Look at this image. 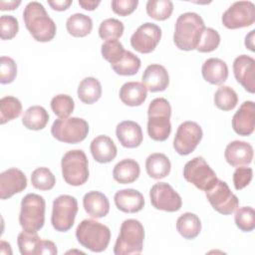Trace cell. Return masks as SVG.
I'll use <instances>...</instances> for the list:
<instances>
[{"instance_id": "obj_51", "label": "cell", "mask_w": 255, "mask_h": 255, "mask_svg": "<svg viewBox=\"0 0 255 255\" xmlns=\"http://www.w3.org/2000/svg\"><path fill=\"white\" fill-rule=\"evenodd\" d=\"M21 4L20 0H11V1H0V9L1 10H14L15 8H17L19 5Z\"/></svg>"}, {"instance_id": "obj_23", "label": "cell", "mask_w": 255, "mask_h": 255, "mask_svg": "<svg viewBox=\"0 0 255 255\" xmlns=\"http://www.w3.org/2000/svg\"><path fill=\"white\" fill-rule=\"evenodd\" d=\"M91 153L94 159L100 163H108L115 159L117 156V146L113 139L108 135L96 136L90 145Z\"/></svg>"}, {"instance_id": "obj_43", "label": "cell", "mask_w": 255, "mask_h": 255, "mask_svg": "<svg viewBox=\"0 0 255 255\" xmlns=\"http://www.w3.org/2000/svg\"><path fill=\"white\" fill-rule=\"evenodd\" d=\"M236 226L243 232H250L255 228V212L250 206H243L236 210L234 216Z\"/></svg>"}, {"instance_id": "obj_29", "label": "cell", "mask_w": 255, "mask_h": 255, "mask_svg": "<svg viewBox=\"0 0 255 255\" xmlns=\"http://www.w3.org/2000/svg\"><path fill=\"white\" fill-rule=\"evenodd\" d=\"M176 230L183 238L194 239L201 231V221L196 214L185 212L177 218Z\"/></svg>"}, {"instance_id": "obj_32", "label": "cell", "mask_w": 255, "mask_h": 255, "mask_svg": "<svg viewBox=\"0 0 255 255\" xmlns=\"http://www.w3.org/2000/svg\"><path fill=\"white\" fill-rule=\"evenodd\" d=\"M66 28L73 37H85L92 32L93 20L83 13H75L67 19Z\"/></svg>"}, {"instance_id": "obj_40", "label": "cell", "mask_w": 255, "mask_h": 255, "mask_svg": "<svg viewBox=\"0 0 255 255\" xmlns=\"http://www.w3.org/2000/svg\"><path fill=\"white\" fill-rule=\"evenodd\" d=\"M75 102L69 95L59 94L51 100V109L60 119L68 118L74 111Z\"/></svg>"}, {"instance_id": "obj_45", "label": "cell", "mask_w": 255, "mask_h": 255, "mask_svg": "<svg viewBox=\"0 0 255 255\" xmlns=\"http://www.w3.org/2000/svg\"><path fill=\"white\" fill-rule=\"evenodd\" d=\"M19 31L18 20L12 15H2L0 18V37L2 40L14 38Z\"/></svg>"}, {"instance_id": "obj_10", "label": "cell", "mask_w": 255, "mask_h": 255, "mask_svg": "<svg viewBox=\"0 0 255 255\" xmlns=\"http://www.w3.org/2000/svg\"><path fill=\"white\" fill-rule=\"evenodd\" d=\"M183 177L203 191L210 189L218 180L216 173L202 156H196L185 163Z\"/></svg>"}, {"instance_id": "obj_34", "label": "cell", "mask_w": 255, "mask_h": 255, "mask_svg": "<svg viewBox=\"0 0 255 255\" xmlns=\"http://www.w3.org/2000/svg\"><path fill=\"white\" fill-rule=\"evenodd\" d=\"M140 60L130 51H126L123 59L117 64L111 65L116 74L121 76H132L135 75L140 68Z\"/></svg>"}, {"instance_id": "obj_4", "label": "cell", "mask_w": 255, "mask_h": 255, "mask_svg": "<svg viewBox=\"0 0 255 255\" xmlns=\"http://www.w3.org/2000/svg\"><path fill=\"white\" fill-rule=\"evenodd\" d=\"M78 242L92 252H103L111 240L110 228L97 220L84 219L76 229Z\"/></svg>"}, {"instance_id": "obj_5", "label": "cell", "mask_w": 255, "mask_h": 255, "mask_svg": "<svg viewBox=\"0 0 255 255\" xmlns=\"http://www.w3.org/2000/svg\"><path fill=\"white\" fill-rule=\"evenodd\" d=\"M144 228L136 219L125 220L120 229V234L114 246L116 255L139 254L142 251Z\"/></svg>"}, {"instance_id": "obj_36", "label": "cell", "mask_w": 255, "mask_h": 255, "mask_svg": "<svg viewBox=\"0 0 255 255\" xmlns=\"http://www.w3.org/2000/svg\"><path fill=\"white\" fill-rule=\"evenodd\" d=\"M238 103L236 92L229 86H221L214 94V104L222 111L233 110Z\"/></svg>"}, {"instance_id": "obj_38", "label": "cell", "mask_w": 255, "mask_h": 255, "mask_svg": "<svg viewBox=\"0 0 255 255\" xmlns=\"http://www.w3.org/2000/svg\"><path fill=\"white\" fill-rule=\"evenodd\" d=\"M124 24L116 18H108L101 22L99 27V36L103 40H117L124 33Z\"/></svg>"}, {"instance_id": "obj_8", "label": "cell", "mask_w": 255, "mask_h": 255, "mask_svg": "<svg viewBox=\"0 0 255 255\" xmlns=\"http://www.w3.org/2000/svg\"><path fill=\"white\" fill-rule=\"evenodd\" d=\"M52 135L59 141L78 143L83 141L89 133L88 123L81 118L57 119L51 128Z\"/></svg>"}, {"instance_id": "obj_20", "label": "cell", "mask_w": 255, "mask_h": 255, "mask_svg": "<svg viewBox=\"0 0 255 255\" xmlns=\"http://www.w3.org/2000/svg\"><path fill=\"white\" fill-rule=\"evenodd\" d=\"M142 84L151 93L164 91L169 84V76L166 69L159 64L148 65L141 77Z\"/></svg>"}, {"instance_id": "obj_35", "label": "cell", "mask_w": 255, "mask_h": 255, "mask_svg": "<svg viewBox=\"0 0 255 255\" xmlns=\"http://www.w3.org/2000/svg\"><path fill=\"white\" fill-rule=\"evenodd\" d=\"M41 240L42 239L37 232H28L23 230L17 237L20 253L22 255H38Z\"/></svg>"}, {"instance_id": "obj_46", "label": "cell", "mask_w": 255, "mask_h": 255, "mask_svg": "<svg viewBox=\"0 0 255 255\" xmlns=\"http://www.w3.org/2000/svg\"><path fill=\"white\" fill-rule=\"evenodd\" d=\"M253 176V170L251 167L247 166H238L234 173H233V184L236 190L243 189L245 186H247Z\"/></svg>"}, {"instance_id": "obj_9", "label": "cell", "mask_w": 255, "mask_h": 255, "mask_svg": "<svg viewBox=\"0 0 255 255\" xmlns=\"http://www.w3.org/2000/svg\"><path fill=\"white\" fill-rule=\"evenodd\" d=\"M78 212L77 199L68 194L58 196L53 201L51 223L56 231L67 232L74 225Z\"/></svg>"}, {"instance_id": "obj_53", "label": "cell", "mask_w": 255, "mask_h": 255, "mask_svg": "<svg viewBox=\"0 0 255 255\" xmlns=\"http://www.w3.org/2000/svg\"><path fill=\"white\" fill-rule=\"evenodd\" d=\"M0 253L1 254H12L11 246L8 242L2 240L0 243Z\"/></svg>"}, {"instance_id": "obj_19", "label": "cell", "mask_w": 255, "mask_h": 255, "mask_svg": "<svg viewBox=\"0 0 255 255\" xmlns=\"http://www.w3.org/2000/svg\"><path fill=\"white\" fill-rule=\"evenodd\" d=\"M253 147L250 143L242 140L229 142L224 151V157L231 166H242L252 162Z\"/></svg>"}, {"instance_id": "obj_13", "label": "cell", "mask_w": 255, "mask_h": 255, "mask_svg": "<svg viewBox=\"0 0 255 255\" xmlns=\"http://www.w3.org/2000/svg\"><path fill=\"white\" fill-rule=\"evenodd\" d=\"M222 24L228 29L251 26L255 21V5L251 1L234 2L222 15Z\"/></svg>"}, {"instance_id": "obj_50", "label": "cell", "mask_w": 255, "mask_h": 255, "mask_svg": "<svg viewBox=\"0 0 255 255\" xmlns=\"http://www.w3.org/2000/svg\"><path fill=\"white\" fill-rule=\"evenodd\" d=\"M101 1H95V0H79V5L85 9V10H95L99 5Z\"/></svg>"}, {"instance_id": "obj_22", "label": "cell", "mask_w": 255, "mask_h": 255, "mask_svg": "<svg viewBox=\"0 0 255 255\" xmlns=\"http://www.w3.org/2000/svg\"><path fill=\"white\" fill-rule=\"evenodd\" d=\"M116 135L120 143L128 148H134L140 145L143 139L140 126L132 121H124L117 126Z\"/></svg>"}, {"instance_id": "obj_48", "label": "cell", "mask_w": 255, "mask_h": 255, "mask_svg": "<svg viewBox=\"0 0 255 255\" xmlns=\"http://www.w3.org/2000/svg\"><path fill=\"white\" fill-rule=\"evenodd\" d=\"M58 253L57 246L55 245L54 242L50 240H41L39 250H38V255L39 254H49V255H55Z\"/></svg>"}, {"instance_id": "obj_31", "label": "cell", "mask_w": 255, "mask_h": 255, "mask_svg": "<svg viewBox=\"0 0 255 255\" xmlns=\"http://www.w3.org/2000/svg\"><path fill=\"white\" fill-rule=\"evenodd\" d=\"M102 96V86L98 79L87 77L81 81L78 87V97L84 104L92 105Z\"/></svg>"}, {"instance_id": "obj_17", "label": "cell", "mask_w": 255, "mask_h": 255, "mask_svg": "<svg viewBox=\"0 0 255 255\" xmlns=\"http://www.w3.org/2000/svg\"><path fill=\"white\" fill-rule=\"evenodd\" d=\"M27 187V177L24 172L16 167L0 173V198L8 199Z\"/></svg>"}, {"instance_id": "obj_39", "label": "cell", "mask_w": 255, "mask_h": 255, "mask_svg": "<svg viewBox=\"0 0 255 255\" xmlns=\"http://www.w3.org/2000/svg\"><path fill=\"white\" fill-rule=\"evenodd\" d=\"M31 182L36 189L50 190L54 187L56 178L48 167H38L31 174Z\"/></svg>"}, {"instance_id": "obj_15", "label": "cell", "mask_w": 255, "mask_h": 255, "mask_svg": "<svg viewBox=\"0 0 255 255\" xmlns=\"http://www.w3.org/2000/svg\"><path fill=\"white\" fill-rule=\"evenodd\" d=\"M161 38V29L158 25L145 22L141 24L130 37L131 47L141 53H151L159 43Z\"/></svg>"}, {"instance_id": "obj_44", "label": "cell", "mask_w": 255, "mask_h": 255, "mask_svg": "<svg viewBox=\"0 0 255 255\" xmlns=\"http://www.w3.org/2000/svg\"><path fill=\"white\" fill-rule=\"evenodd\" d=\"M17 76V65L15 61L6 56L0 58V83L2 85L12 83Z\"/></svg>"}, {"instance_id": "obj_26", "label": "cell", "mask_w": 255, "mask_h": 255, "mask_svg": "<svg viewBox=\"0 0 255 255\" xmlns=\"http://www.w3.org/2000/svg\"><path fill=\"white\" fill-rule=\"evenodd\" d=\"M147 97V90L140 82L125 83L120 89L121 101L129 107H137L144 103Z\"/></svg>"}, {"instance_id": "obj_25", "label": "cell", "mask_w": 255, "mask_h": 255, "mask_svg": "<svg viewBox=\"0 0 255 255\" xmlns=\"http://www.w3.org/2000/svg\"><path fill=\"white\" fill-rule=\"evenodd\" d=\"M203 79L212 85H221L228 78L227 64L218 58L207 59L201 67Z\"/></svg>"}, {"instance_id": "obj_7", "label": "cell", "mask_w": 255, "mask_h": 255, "mask_svg": "<svg viewBox=\"0 0 255 255\" xmlns=\"http://www.w3.org/2000/svg\"><path fill=\"white\" fill-rule=\"evenodd\" d=\"M88 158L82 149L67 151L61 160L64 180L72 186H80L89 178Z\"/></svg>"}, {"instance_id": "obj_1", "label": "cell", "mask_w": 255, "mask_h": 255, "mask_svg": "<svg viewBox=\"0 0 255 255\" xmlns=\"http://www.w3.org/2000/svg\"><path fill=\"white\" fill-rule=\"evenodd\" d=\"M23 20L29 33L38 42H49L56 35V24L40 2L32 1L25 6Z\"/></svg>"}, {"instance_id": "obj_24", "label": "cell", "mask_w": 255, "mask_h": 255, "mask_svg": "<svg viewBox=\"0 0 255 255\" xmlns=\"http://www.w3.org/2000/svg\"><path fill=\"white\" fill-rule=\"evenodd\" d=\"M83 206L85 211L93 218H103L110 211V202L108 197L100 191H89L83 197Z\"/></svg>"}, {"instance_id": "obj_42", "label": "cell", "mask_w": 255, "mask_h": 255, "mask_svg": "<svg viewBox=\"0 0 255 255\" xmlns=\"http://www.w3.org/2000/svg\"><path fill=\"white\" fill-rule=\"evenodd\" d=\"M219 44H220L219 33L213 28L205 27L201 34L196 50L200 53H209L217 49Z\"/></svg>"}, {"instance_id": "obj_28", "label": "cell", "mask_w": 255, "mask_h": 255, "mask_svg": "<svg viewBox=\"0 0 255 255\" xmlns=\"http://www.w3.org/2000/svg\"><path fill=\"white\" fill-rule=\"evenodd\" d=\"M171 164L168 157L160 152H154L147 156L145 160L146 173L153 179H161L170 172Z\"/></svg>"}, {"instance_id": "obj_41", "label": "cell", "mask_w": 255, "mask_h": 255, "mask_svg": "<svg viewBox=\"0 0 255 255\" xmlns=\"http://www.w3.org/2000/svg\"><path fill=\"white\" fill-rule=\"evenodd\" d=\"M101 52L104 59L111 63V65H114L123 59L126 50L124 49V46L120 41L108 40L103 43L101 47Z\"/></svg>"}, {"instance_id": "obj_47", "label": "cell", "mask_w": 255, "mask_h": 255, "mask_svg": "<svg viewBox=\"0 0 255 255\" xmlns=\"http://www.w3.org/2000/svg\"><path fill=\"white\" fill-rule=\"evenodd\" d=\"M137 5V0H113L111 4L113 11L120 16L131 14L136 9Z\"/></svg>"}, {"instance_id": "obj_2", "label": "cell", "mask_w": 255, "mask_h": 255, "mask_svg": "<svg viewBox=\"0 0 255 255\" xmlns=\"http://www.w3.org/2000/svg\"><path fill=\"white\" fill-rule=\"evenodd\" d=\"M204 28V21L197 13H182L178 16L175 22L173 34V42L175 46L183 51H192L196 49Z\"/></svg>"}, {"instance_id": "obj_3", "label": "cell", "mask_w": 255, "mask_h": 255, "mask_svg": "<svg viewBox=\"0 0 255 255\" xmlns=\"http://www.w3.org/2000/svg\"><path fill=\"white\" fill-rule=\"evenodd\" d=\"M147 133L156 141H164L171 132V107L164 98H155L147 109Z\"/></svg>"}, {"instance_id": "obj_49", "label": "cell", "mask_w": 255, "mask_h": 255, "mask_svg": "<svg viewBox=\"0 0 255 255\" xmlns=\"http://www.w3.org/2000/svg\"><path fill=\"white\" fill-rule=\"evenodd\" d=\"M72 3H73L72 0H54V1L49 0L48 1V4L51 6V8L56 11H65L72 5Z\"/></svg>"}, {"instance_id": "obj_30", "label": "cell", "mask_w": 255, "mask_h": 255, "mask_svg": "<svg viewBox=\"0 0 255 255\" xmlns=\"http://www.w3.org/2000/svg\"><path fill=\"white\" fill-rule=\"evenodd\" d=\"M49 122L48 112L41 106H32L28 108L22 118V124L28 129H43Z\"/></svg>"}, {"instance_id": "obj_6", "label": "cell", "mask_w": 255, "mask_h": 255, "mask_svg": "<svg viewBox=\"0 0 255 255\" xmlns=\"http://www.w3.org/2000/svg\"><path fill=\"white\" fill-rule=\"evenodd\" d=\"M46 202L43 196L36 193H28L21 201L19 223L23 230L37 232L45 223Z\"/></svg>"}, {"instance_id": "obj_14", "label": "cell", "mask_w": 255, "mask_h": 255, "mask_svg": "<svg viewBox=\"0 0 255 255\" xmlns=\"http://www.w3.org/2000/svg\"><path fill=\"white\" fill-rule=\"evenodd\" d=\"M151 205L158 210L175 212L182 206L180 195L166 182H157L149 190Z\"/></svg>"}, {"instance_id": "obj_33", "label": "cell", "mask_w": 255, "mask_h": 255, "mask_svg": "<svg viewBox=\"0 0 255 255\" xmlns=\"http://www.w3.org/2000/svg\"><path fill=\"white\" fill-rule=\"evenodd\" d=\"M22 112L21 102L12 96L3 97L0 100V124L12 121L20 116Z\"/></svg>"}, {"instance_id": "obj_37", "label": "cell", "mask_w": 255, "mask_h": 255, "mask_svg": "<svg viewBox=\"0 0 255 255\" xmlns=\"http://www.w3.org/2000/svg\"><path fill=\"white\" fill-rule=\"evenodd\" d=\"M145 8L149 17L163 21L170 17L173 11V3L170 0H148Z\"/></svg>"}, {"instance_id": "obj_12", "label": "cell", "mask_w": 255, "mask_h": 255, "mask_svg": "<svg viewBox=\"0 0 255 255\" xmlns=\"http://www.w3.org/2000/svg\"><path fill=\"white\" fill-rule=\"evenodd\" d=\"M205 195L211 206L223 215L233 213L239 205L237 196L231 192L228 184L220 179L210 189L205 191Z\"/></svg>"}, {"instance_id": "obj_16", "label": "cell", "mask_w": 255, "mask_h": 255, "mask_svg": "<svg viewBox=\"0 0 255 255\" xmlns=\"http://www.w3.org/2000/svg\"><path fill=\"white\" fill-rule=\"evenodd\" d=\"M236 81L248 92H255V60L247 55H240L233 62Z\"/></svg>"}, {"instance_id": "obj_18", "label": "cell", "mask_w": 255, "mask_h": 255, "mask_svg": "<svg viewBox=\"0 0 255 255\" xmlns=\"http://www.w3.org/2000/svg\"><path fill=\"white\" fill-rule=\"evenodd\" d=\"M233 130L242 136L253 133L255 128V106L252 101H245L232 118Z\"/></svg>"}, {"instance_id": "obj_27", "label": "cell", "mask_w": 255, "mask_h": 255, "mask_svg": "<svg viewBox=\"0 0 255 255\" xmlns=\"http://www.w3.org/2000/svg\"><path fill=\"white\" fill-rule=\"evenodd\" d=\"M140 173L137 161L131 158H125L119 161L113 170L114 179L121 184H128L135 181Z\"/></svg>"}, {"instance_id": "obj_11", "label": "cell", "mask_w": 255, "mask_h": 255, "mask_svg": "<svg viewBox=\"0 0 255 255\" xmlns=\"http://www.w3.org/2000/svg\"><path fill=\"white\" fill-rule=\"evenodd\" d=\"M201 127L191 121L183 122L177 128L173 138V148L180 155L191 153L202 139Z\"/></svg>"}, {"instance_id": "obj_52", "label": "cell", "mask_w": 255, "mask_h": 255, "mask_svg": "<svg viewBox=\"0 0 255 255\" xmlns=\"http://www.w3.org/2000/svg\"><path fill=\"white\" fill-rule=\"evenodd\" d=\"M254 34H255V30L250 31V33L248 35H246L245 37V46L252 52L255 51L254 49Z\"/></svg>"}, {"instance_id": "obj_21", "label": "cell", "mask_w": 255, "mask_h": 255, "mask_svg": "<svg viewBox=\"0 0 255 255\" xmlns=\"http://www.w3.org/2000/svg\"><path fill=\"white\" fill-rule=\"evenodd\" d=\"M114 201L119 210L126 213H135L144 206L143 195L136 189L126 188L116 192Z\"/></svg>"}]
</instances>
